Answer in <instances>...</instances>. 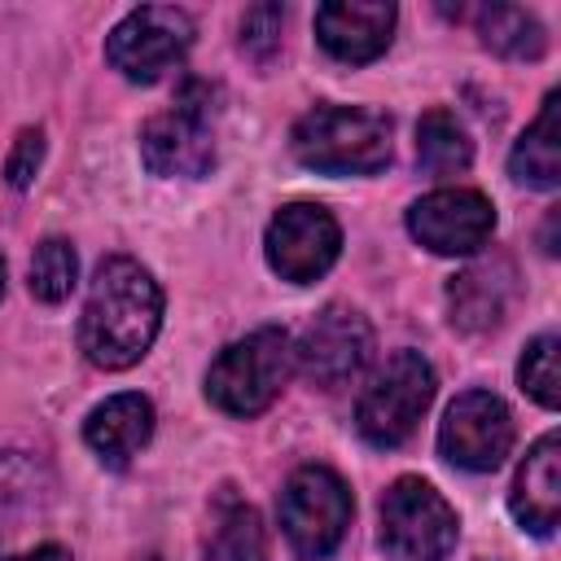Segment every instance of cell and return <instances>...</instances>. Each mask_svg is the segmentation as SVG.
<instances>
[{
    "label": "cell",
    "instance_id": "1",
    "mask_svg": "<svg viewBox=\"0 0 561 561\" xmlns=\"http://www.w3.org/2000/svg\"><path fill=\"white\" fill-rule=\"evenodd\" d=\"M162 324V289L127 254H110L92 272V289L79 316V351L88 364L118 373L145 359Z\"/></svg>",
    "mask_w": 561,
    "mask_h": 561
},
{
    "label": "cell",
    "instance_id": "2",
    "mask_svg": "<svg viewBox=\"0 0 561 561\" xmlns=\"http://www.w3.org/2000/svg\"><path fill=\"white\" fill-rule=\"evenodd\" d=\"M289 149L324 175H373L390 162V118L359 105H316L294 123Z\"/></svg>",
    "mask_w": 561,
    "mask_h": 561
},
{
    "label": "cell",
    "instance_id": "3",
    "mask_svg": "<svg viewBox=\"0 0 561 561\" xmlns=\"http://www.w3.org/2000/svg\"><path fill=\"white\" fill-rule=\"evenodd\" d=\"M294 373V342L285 329H254L224 346L206 373V399L228 416H259L276 403Z\"/></svg>",
    "mask_w": 561,
    "mask_h": 561
},
{
    "label": "cell",
    "instance_id": "4",
    "mask_svg": "<svg viewBox=\"0 0 561 561\" xmlns=\"http://www.w3.org/2000/svg\"><path fill=\"white\" fill-rule=\"evenodd\" d=\"M140 158L153 175H206L215 167V88L184 79L171 110L140 127Z\"/></svg>",
    "mask_w": 561,
    "mask_h": 561
},
{
    "label": "cell",
    "instance_id": "5",
    "mask_svg": "<svg viewBox=\"0 0 561 561\" xmlns=\"http://www.w3.org/2000/svg\"><path fill=\"white\" fill-rule=\"evenodd\" d=\"M276 513H280V530H285L289 548L302 561H324L342 543L355 500L329 465H302L280 486Z\"/></svg>",
    "mask_w": 561,
    "mask_h": 561
},
{
    "label": "cell",
    "instance_id": "6",
    "mask_svg": "<svg viewBox=\"0 0 561 561\" xmlns=\"http://www.w3.org/2000/svg\"><path fill=\"white\" fill-rule=\"evenodd\" d=\"M460 517L425 478H399L381 495L377 543L390 561H443L456 548Z\"/></svg>",
    "mask_w": 561,
    "mask_h": 561
},
{
    "label": "cell",
    "instance_id": "7",
    "mask_svg": "<svg viewBox=\"0 0 561 561\" xmlns=\"http://www.w3.org/2000/svg\"><path fill=\"white\" fill-rule=\"evenodd\" d=\"M434 399V368L421 351H394L377 377L368 381V390L359 394V408H355V430L364 434V443L373 447H399L416 421L425 416Z\"/></svg>",
    "mask_w": 561,
    "mask_h": 561
},
{
    "label": "cell",
    "instance_id": "8",
    "mask_svg": "<svg viewBox=\"0 0 561 561\" xmlns=\"http://www.w3.org/2000/svg\"><path fill=\"white\" fill-rule=\"evenodd\" d=\"M193 44V18L175 4H140L131 9L105 39L110 66L131 83H153L171 66L184 61Z\"/></svg>",
    "mask_w": 561,
    "mask_h": 561
},
{
    "label": "cell",
    "instance_id": "9",
    "mask_svg": "<svg viewBox=\"0 0 561 561\" xmlns=\"http://www.w3.org/2000/svg\"><path fill=\"white\" fill-rule=\"evenodd\" d=\"M368 355H373V324L346 302H329L320 316L307 320V329L294 342V368L320 390H337L355 381Z\"/></svg>",
    "mask_w": 561,
    "mask_h": 561
},
{
    "label": "cell",
    "instance_id": "10",
    "mask_svg": "<svg viewBox=\"0 0 561 561\" xmlns=\"http://www.w3.org/2000/svg\"><path fill=\"white\" fill-rule=\"evenodd\" d=\"M263 250H267V263L280 280L289 285H311L320 280L333 263H337V250H342V228L337 219L316 206V202H289L272 215L267 224V237H263Z\"/></svg>",
    "mask_w": 561,
    "mask_h": 561
},
{
    "label": "cell",
    "instance_id": "11",
    "mask_svg": "<svg viewBox=\"0 0 561 561\" xmlns=\"http://www.w3.org/2000/svg\"><path fill=\"white\" fill-rule=\"evenodd\" d=\"M513 447V416L500 394L491 390H465L447 403L443 425H438V451L456 469L469 473H491L504 465Z\"/></svg>",
    "mask_w": 561,
    "mask_h": 561
},
{
    "label": "cell",
    "instance_id": "12",
    "mask_svg": "<svg viewBox=\"0 0 561 561\" xmlns=\"http://www.w3.org/2000/svg\"><path fill=\"white\" fill-rule=\"evenodd\" d=\"M408 232L434 254H473L495 232V206L478 188H434L408 206Z\"/></svg>",
    "mask_w": 561,
    "mask_h": 561
},
{
    "label": "cell",
    "instance_id": "13",
    "mask_svg": "<svg viewBox=\"0 0 561 561\" xmlns=\"http://www.w3.org/2000/svg\"><path fill=\"white\" fill-rule=\"evenodd\" d=\"M399 9L390 0H329L316 9V39L346 66L377 61L390 48Z\"/></svg>",
    "mask_w": 561,
    "mask_h": 561
},
{
    "label": "cell",
    "instance_id": "14",
    "mask_svg": "<svg viewBox=\"0 0 561 561\" xmlns=\"http://www.w3.org/2000/svg\"><path fill=\"white\" fill-rule=\"evenodd\" d=\"M508 508L517 517L522 530L530 535H552L557 522H561V438L557 434H543L517 478H513V491H508Z\"/></svg>",
    "mask_w": 561,
    "mask_h": 561
},
{
    "label": "cell",
    "instance_id": "15",
    "mask_svg": "<svg viewBox=\"0 0 561 561\" xmlns=\"http://www.w3.org/2000/svg\"><path fill=\"white\" fill-rule=\"evenodd\" d=\"M153 438V403L136 390L110 394L105 403H96L83 421V443L96 451L101 465L110 469H127L131 456Z\"/></svg>",
    "mask_w": 561,
    "mask_h": 561
},
{
    "label": "cell",
    "instance_id": "16",
    "mask_svg": "<svg viewBox=\"0 0 561 561\" xmlns=\"http://www.w3.org/2000/svg\"><path fill=\"white\" fill-rule=\"evenodd\" d=\"M508 294H513V267H508L504 259H495V263H473L469 272H460V276L447 285L451 324H456V329H469V333L495 329V324L504 320Z\"/></svg>",
    "mask_w": 561,
    "mask_h": 561
},
{
    "label": "cell",
    "instance_id": "17",
    "mask_svg": "<svg viewBox=\"0 0 561 561\" xmlns=\"http://www.w3.org/2000/svg\"><path fill=\"white\" fill-rule=\"evenodd\" d=\"M202 557L206 561H267L263 522H259L254 504L232 495V486H224L210 504V530H206Z\"/></svg>",
    "mask_w": 561,
    "mask_h": 561
},
{
    "label": "cell",
    "instance_id": "18",
    "mask_svg": "<svg viewBox=\"0 0 561 561\" xmlns=\"http://www.w3.org/2000/svg\"><path fill=\"white\" fill-rule=\"evenodd\" d=\"M561 96L548 92L539 118L522 131V140L508 153V175L526 188H557L561 180V123H557Z\"/></svg>",
    "mask_w": 561,
    "mask_h": 561
},
{
    "label": "cell",
    "instance_id": "19",
    "mask_svg": "<svg viewBox=\"0 0 561 561\" xmlns=\"http://www.w3.org/2000/svg\"><path fill=\"white\" fill-rule=\"evenodd\" d=\"M416 162L425 175H456L473 162V145L465 136V127L456 123L451 110L434 105L421 114L416 123Z\"/></svg>",
    "mask_w": 561,
    "mask_h": 561
},
{
    "label": "cell",
    "instance_id": "20",
    "mask_svg": "<svg viewBox=\"0 0 561 561\" xmlns=\"http://www.w3.org/2000/svg\"><path fill=\"white\" fill-rule=\"evenodd\" d=\"M478 31H482V44L491 53L513 57V61H535L543 53V44H548L543 26L526 9H517V4H491V9H482L478 13Z\"/></svg>",
    "mask_w": 561,
    "mask_h": 561
},
{
    "label": "cell",
    "instance_id": "21",
    "mask_svg": "<svg viewBox=\"0 0 561 561\" xmlns=\"http://www.w3.org/2000/svg\"><path fill=\"white\" fill-rule=\"evenodd\" d=\"M75 280H79V254H75V245L66 237H44L35 245V254H31V267H26L31 294L39 302H61V298H70Z\"/></svg>",
    "mask_w": 561,
    "mask_h": 561
},
{
    "label": "cell",
    "instance_id": "22",
    "mask_svg": "<svg viewBox=\"0 0 561 561\" xmlns=\"http://www.w3.org/2000/svg\"><path fill=\"white\" fill-rule=\"evenodd\" d=\"M517 381L522 390L539 403V408H557L561 403V377H557V333H539L526 342L522 359H517Z\"/></svg>",
    "mask_w": 561,
    "mask_h": 561
},
{
    "label": "cell",
    "instance_id": "23",
    "mask_svg": "<svg viewBox=\"0 0 561 561\" xmlns=\"http://www.w3.org/2000/svg\"><path fill=\"white\" fill-rule=\"evenodd\" d=\"M44 491V465L26 451H0V522L31 508Z\"/></svg>",
    "mask_w": 561,
    "mask_h": 561
},
{
    "label": "cell",
    "instance_id": "24",
    "mask_svg": "<svg viewBox=\"0 0 561 561\" xmlns=\"http://www.w3.org/2000/svg\"><path fill=\"white\" fill-rule=\"evenodd\" d=\"M280 22H285V9L280 4H254V9H245V18H241V48L254 53V57H267L276 48Z\"/></svg>",
    "mask_w": 561,
    "mask_h": 561
},
{
    "label": "cell",
    "instance_id": "25",
    "mask_svg": "<svg viewBox=\"0 0 561 561\" xmlns=\"http://www.w3.org/2000/svg\"><path fill=\"white\" fill-rule=\"evenodd\" d=\"M39 162H44V131L39 127H22L18 140H13V149H9V158H4L9 184L13 188H26L35 180V171H39Z\"/></svg>",
    "mask_w": 561,
    "mask_h": 561
},
{
    "label": "cell",
    "instance_id": "26",
    "mask_svg": "<svg viewBox=\"0 0 561 561\" xmlns=\"http://www.w3.org/2000/svg\"><path fill=\"white\" fill-rule=\"evenodd\" d=\"M4 561H75L61 543H39V548H31V552H18V557H4Z\"/></svg>",
    "mask_w": 561,
    "mask_h": 561
},
{
    "label": "cell",
    "instance_id": "27",
    "mask_svg": "<svg viewBox=\"0 0 561 561\" xmlns=\"http://www.w3.org/2000/svg\"><path fill=\"white\" fill-rule=\"evenodd\" d=\"M0 298H4V254H0Z\"/></svg>",
    "mask_w": 561,
    "mask_h": 561
},
{
    "label": "cell",
    "instance_id": "28",
    "mask_svg": "<svg viewBox=\"0 0 561 561\" xmlns=\"http://www.w3.org/2000/svg\"><path fill=\"white\" fill-rule=\"evenodd\" d=\"M145 561H158V557H145Z\"/></svg>",
    "mask_w": 561,
    "mask_h": 561
}]
</instances>
